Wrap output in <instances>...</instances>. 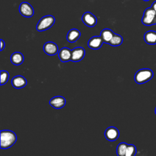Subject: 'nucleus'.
Returning a JSON list of instances; mask_svg holds the SVG:
<instances>
[{
    "label": "nucleus",
    "instance_id": "obj_1",
    "mask_svg": "<svg viewBox=\"0 0 156 156\" xmlns=\"http://www.w3.org/2000/svg\"><path fill=\"white\" fill-rule=\"evenodd\" d=\"M16 133L10 130H1V148L7 149L12 147L16 141Z\"/></svg>",
    "mask_w": 156,
    "mask_h": 156
},
{
    "label": "nucleus",
    "instance_id": "obj_2",
    "mask_svg": "<svg viewBox=\"0 0 156 156\" xmlns=\"http://www.w3.org/2000/svg\"><path fill=\"white\" fill-rule=\"evenodd\" d=\"M153 76V71L151 69L143 68L136 71L134 76V80L136 83L142 84L149 81Z\"/></svg>",
    "mask_w": 156,
    "mask_h": 156
},
{
    "label": "nucleus",
    "instance_id": "obj_3",
    "mask_svg": "<svg viewBox=\"0 0 156 156\" xmlns=\"http://www.w3.org/2000/svg\"><path fill=\"white\" fill-rule=\"evenodd\" d=\"M55 18L52 15H46L43 16L37 24V30L42 32L51 28L55 23Z\"/></svg>",
    "mask_w": 156,
    "mask_h": 156
},
{
    "label": "nucleus",
    "instance_id": "obj_4",
    "mask_svg": "<svg viewBox=\"0 0 156 156\" xmlns=\"http://www.w3.org/2000/svg\"><path fill=\"white\" fill-rule=\"evenodd\" d=\"M141 21L145 26L156 24V12L151 7L147 8L143 13Z\"/></svg>",
    "mask_w": 156,
    "mask_h": 156
},
{
    "label": "nucleus",
    "instance_id": "obj_5",
    "mask_svg": "<svg viewBox=\"0 0 156 156\" xmlns=\"http://www.w3.org/2000/svg\"><path fill=\"white\" fill-rule=\"evenodd\" d=\"M19 12L23 16L30 18L34 15V10L32 6L27 2H23L19 6Z\"/></svg>",
    "mask_w": 156,
    "mask_h": 156
},
{
    "label": "nucleus",
    "instance_id": "obj_6",
    "mask_svg": "<svg viewBox=\"0 0 156 156\" xmlns=\"http://www.w3.org/2000/svg\"><path fill=\"white\" fill-rule=\"evenodd\" d=\"M82 21L87 26L90 27H94L97 23L96 17L90 12H87L83 14Z\"/></svg>",
    "mask_w": 156,
    "mask_h": 156
},
{
    "label": "nucleus",
    "instance_id": "obj_7",
    "mask_svg": "<svg viewBox=\"0 0 156 156\" xmlns=\"http://www.w3.org/2000/svg\"><path fill=\"white\" fill-rule=\"evenodd\" d=\"M104 135L105 138L110 141L116 140L119 136V132L117 128L113 126H110L106 129Z\"/></svg>",
    "mask_w": 156,
    "mask_h": 156
},
{
    "label": "nucleus",
    "instance_id": "obj_8",
    "mask_svg": "<svg viewBox=\"0 0 156 156\" xmlns=\"http://www.w3.org/2000/svg\"><path fill=\"white\" fill-rule=\"evenodd\" d=\"M85 55V51L82 47H76L71 50V61L77 62L82 60Z\"/></svg>",
    "mask_w": 156,
    "mask_h": 156
},
{
    "label": "nucleus",
    "instance_id": "obj_9",
    "mask_svg": "<svg viewBox=\"0 0 156 156\" xmlns=\"http://www.w3.org/2000/svg\"><path fill=\"white\" fill-rule=\"evenodd\" d=\"M49 104L55 109H60L65 105L66 99L61 96H54L50 99Z\"/></svg>",
    "mask_w": 156,
    "mask_h": 156
},
{
    "label": "nucleus",
    "instance_id": "obj_10",
    "mask_svg": "<svg viewBox=\"0 0 156 156\" xmlns=\"http://www.w3.org/2000/svg\"><path fill=\"white\" fill-rule=\"evenodd\" d=\"M11 82L12 86L16 89L22 88L26 87L27 83L26 79L21 75H17L13 77L12 79Z\"/></svg>",
    "mask_w": 156,
    "mask_h": 156
},
{
    "label": "nucleus",
    "instance_id": "obj_11",
    "mask_svg": "<svg viewBox=\"0 0 156 156\" xmlns=\"http://www.w3.org/2000/svg\"><path fill=\"white\" fill-rule=\"evenodd\" d=\"M44 52L49 55H54L58 53V46L57 45L52 41L46 42L43 46Z\"/></svg>",
    "mask_w": 156,
    "mask_h": 156
},
{
    "label": "nucleus",
    "instance_id": "obj_12",
    "mask_svg": "<svg viewBox=\"0 0 156 156\" xmlns=\"http://www.w3.org/2000/svg\"><path fill=\"white\" fill-rule=\"evenodd\" d=\"M104 41L101 36H94L88 41V46L92 49H99L102 46Z\"/></svg>",
    "mask_w": 156,
    "mask_h": 156
},
{
    "label": "nucleus",
    "instance_id": "obj_13",
    "mask_svg": "<svg viewBox=\"0 0 156 156\" xmlns=\"http://www.w3.org/2000/svg\"><path fill=\"white\" fill-rule=\"evenodd\" d=\"M58 57L62 62H67L71 59V50L64 47L60 49L58 53Z\"/></svg>",
    "mask_w": 156,
    "mask_h": 156
},
{
    "label": "nucleus",
    "instance_id": "obj_14",
    "mask_svg": "<svg viewBox=\"0 0 156 156\" xmlns=\"http://www.w3.org/2000/svg\"><path fill=\"white\" fill-rule=\"evenodd\" d=\"M80 37V32L77 29H70L66 36L67 40L70 43L76 42Z\"/></svg>",
    "mask_w": 156,
    "mask_h": 156
},
{
    "label": "nucleus",
    "instance_id": "obj_15",
    "mask_svg": "<svg viewBox=\"0 0 156 156\" xmlns=\"http://www.w3.org/2000/svg\"><path fill=\"white\" fill-rule=\"evenodd\" d=\"M115 35V33L110 29H103L100 34V36L102 38L104 43H109L110 41Z\"/></svg>",
    "mask_w": 156,
    "mask_h": 156
},
{
    "label": "nucleus",
    "instance_id": "obj_16",
    "mask_svg": "<svg viewBox=\"0 0 156 156\" xmlns=\"http://www.w3.org/2000/svg\"><path fill=\"white\" fill-rule=\"evenodd\" d=\"M144 40L147 44H156V32L154 30H149L144 34Z\"/></svg>",
    "mask_w": 156,
    "mask_h": 156
},
{
    "label": "nucleus",
    "instance_id": "obj_17",
    "mask_svg": "<svg viewBox=\"0 0 156 156\" xmlns=\"http://www.w3.org/2000/svg\"><path fill=\"white\" fill-rule=\"evenodd\" d=\"M10 61L15 65H20L24 61V56L20 52H13L10 56Z\"/></svg>",
    "mask_w": 156,
    "mask_h": 156
},
{
    "label": "nucleus",
    "instance_id": "obj_18",
    "mask_svg": "<svg viewBox=\"0 0 156 156\" xmlns=\"http://www.w3.org/2000/svg\"><path fill=\"white\" fill-rule=\"evenodd\" d=\"M122 41H123L122 37L119 34H115V35H113V37H112V38L111 39L108 44L112 46H118L122 44Z\"/></svg>",
    "mask_w": 156,
    "mask_h": 156
},
{
    "label": "nucleus",
    "instance_id": "obj_19",
    "mask_svg": "<svg viewBox=\"0 0 156 156\" xmlns=\"http://www.w3.org/2000/svg\"><path fill=\"white\" fill-rule=\"evenodd\" d=\"M128 144L124 142L118 144L116 147V154L118 156H124Z\"/></svg>",
    "mask_w": 156,
    "mask_h": 156
},
{
    "label": "nucleus",
    "instance_id": "obj_20",
    "mask_svg": "<svg viewBox=\"0 0 156 156\" xmlns=\"http://www.w3.org/2000/svg\"><path fill=\"white\" fill-rule=\"evenodd\" d=\"M136 149L133 144H128L124 156H135Z\"/></svg>",
    "mask_w": 156,
    "mask_h": 156
},
{
    "label": "nucleus",
    "instance_id": "obj_21",
    "mask_svg": "<svg viewBox=\"0 0 156 156\" xmlns=\"http://www.w3.org/2000/svg\"><path fill=\"white\" fill-rule=\"evenodd\" d=\"M9 78V74L7 71H1V85H3L7 83Z\"/></svg>",
    "mask_w": 156,
    "mask_h": 156
},
{
    "label": "nucleus",
    "instance_id": "obj_22",
    "mask_svg": "<svg viewBox=\"0 0 156 156\" xmlns=\"http://www.w3.org/2000/svg\"><path fill=\"white\" fill-rule=\"evenodd\" d=\"M5 48V42L3 41L2 39H1V51H2Z\"/></svg>",
    "mask_w": 156,
    "mask_h": 156
},
{
    "label": "nucleus",
    "instance_id": "obj_23",
    "mask_svg": "<svg viewBox=\"0 0 156 156\" xmlns=\"http://www.w3.org/2000/svg\"><path fill=\"white\" fill-rule=\"evenodd\" d=\"M151 7L156 12V1H154V2L152 3V5H151Z\"/></svg>",
    "mask_w": 156,
    "mask_h": 156
},
{
    "label": "nucleus",
    "instance_id": "obj_24",
    "mask_svg": "<svg viewBox=\"0 0 156 156\" xmlns=\"http://www.w3.org/2000/svg\"><path fill=\"white\" fill-rule=\"evenodd\" d=\"M155 114H156V108H155Z\"/></svg>",
    "mask_w": 156,
    "mask_h": 156
},
{
    "label": "nucleus",
    "instance_id": "obj_25",
    "mask_svg": "<svg viewBox=\"0 0 156 156\" xmlns=\"http://www.w3.org/2000/svg\"><path fill=\"white\" fill-rule=\"evenodd\" d=\"M143 1H149V0H143Z\"/></svg>",
    "mask_w": 156,
    "mask_h": 156
}]
</instances>
